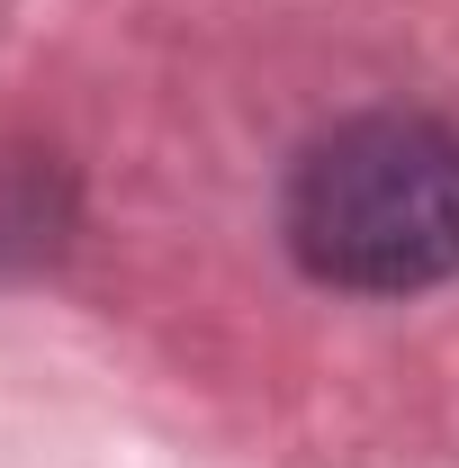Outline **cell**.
I'll return each instance as SVG.
<instances>
[{
    "label": "cell",
    "instance_id": "6da1fadb",
    "mask_svg": "<svg viewBox=\"0 0 459 468\" xmlns=\"http://www.w3.org/2000/svg\"><path fill=\"white\" fill-rule=\"evenodd\" d=\"M288 243L334 289H432L459 271V135L432 117H351L288 180Z\"/></svg>",
    "mask_w": 459,
    "mask_h": 468
}]
</instances>
